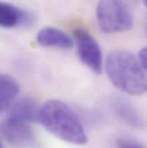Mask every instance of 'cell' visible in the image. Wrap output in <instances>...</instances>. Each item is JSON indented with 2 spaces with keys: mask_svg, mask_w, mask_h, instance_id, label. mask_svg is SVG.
<instances>
[{
  "mask_svg": "<svg viewBox=\"0 0 147 148\" xmlns=\"http://www.w3.org/2000/svg\"><path fill=\"white\" fill-rule=\"evenodd\" d=\"M19 90V84L15 78L6 74H0V113L13 103Z\"/></svg>",
  "mask_w": 147,
  "mask_h": 148,
  "instance_id": "cell-10",
  "label": "cell"
},
{
  "mask_svg": "<svg viewBox=\"0 0 147 148\" xmlns=\"http://www.w3.org/2000/svg\"><path fill=\"white\" fill-rule=\"evenodd\" d=\"M114 109L117 114L129 126L136 128H141L144 126V121L137 109L128 100L123 97H118L114 100Z\"/></svg>",
  "mask_w": 147,
  "mask_h": 148,
  "instance_id": "cell-9",
  "label": "cell"
},
{
  "mask_svg": "<svg viewBox=\"0 0 147 148\" xmlns=\"http://www.w3.org/2000/svg\"><path fill=\"white\" fill-rule=\"evenodd\" d=\"M137 59L139 60V62L140 63V65L142 66V67L146 71L147 67V50L146 47H143L138 53L137 55Z\"/></svg>",
  "mask_w": 147,
  "mask_h": 148,
  "instance_id": "cell-12",
  "label": "cell"
},
{
  "mask_svg": "<svg viewBox=\"0 0 147 148\" xmlns=\"http://www.w3.org/2000/svg\"><path fill=\"white\" fill-rule=\"evenodd\" d=\"M74 38L81 62L95 73H102L103 53L95 38L82 28H77L74 30Z\"/></svg>",
  "mask_w": 147,
  "mask_h": 148,
  "instance_id": "cell-4",
  "label": "cell"
},
{
  "mask_svg": "<svg viewBox=\"0 0 147 148\" xmlns=\"http://www.w3.org/2000/svg\"><path fill=\"white\" fill-rule=\"evenodd\" d=\"M32 20L27 12L11 3L0 1V27L12 29L19 25L30 24Z\"/></svg>",
  "mask_w": 147,
  "mask_h": 148,
  "instance_id": "cell-8",
  "label": "cell"
},
{
  "mask_svg": "<svg viewBox=\"0 0 147 148\" xmlns=\"http://www.w3.org/2000/svg\"><path fill=\"white\" fill-rule=\"evenodd\" d=\"M96 19L100 29L107 34L128 31L133 27L132 13L123 0H100Z\"/></svg>",
  "mask_w": 147,
  "mask_h": 148,
  "instance_id": "cell-3",
  "label": "cell"
},
{
  "mask_svg": "<svg viewBox=\"0 0 147 148\" xmlns=\"http://www.w3.org/2000/svg\"><path fill=\"white\" fill-rule=\"evenodd\" d=\"M0 148H4L3 145V143L1 142V140H0Z\"/></svg>",
  "mask_w": 147,
  "mask_h": 148,
  "instance_id": "cell-13",
  "label": "cell"
},
{
  "mask_svg": "<svg viewBox=\"0 0 147 148\" xmlns=\"http://www.w3.org/2000/svg\"><path fill=\"white\" fill-rule=\"evenodd\" d=\"M39 122L47 132L63 141L77 146L88 143L87 134L78 117L60 100H49L40 108Z\"/></svg>",
  "mask_w": 147,
  "mask_h": 148,
  "instance_id": "cell-1",
  "label": "cell"
},
{
  "mask_svg": "<svg viewBox=\"0 0 147 148\" xmlns=\"http://www.w3.org/2000/svg\"><path fill=\"white\" fill-rule=\"evenodd\" d=\"M7 119L20 121L27 123L39 122L40 106L31 97H23L10 106Z\"/></svg>",
  "mask_w": 147,
  "mask_h": 148,
  "instance_id": "cell-6",
  "label": "cell"
},
{
  "mask_svg": "<svg viewBox=\"0 0 147 148\" xmlns=\"http://www.w3.org/2000/svg\"><path fill=\"white\" fill-rule=\"evenodd\" d=\"M116 146L118 148H146L136 140L125 138H118L116 140Z\"/></svg>",
  "mask_w": 147,
  "mask_h": 148,
  "instance_id": "cell-11",
  "label": "cell"
},
{
  "mask_svg": "<svg viewBox=\"0 0 147 148\" xmlns=\"http://www.w3.org/2000/svg\"><path fill=\"white\" fill-rule=\"evenodd\" d=\"M36 41L41 47L59 49H70L74 45L72 38L67 33L53 27L41 29L37 34Z\"/></svg>",
  "mask_w": 147,
  "mask_h": 148,
  "instance_id": "cell-7",
  "label": "cell"
},
{
  "mask_svg": "<svg viewBox=\"0 0 147 148\" xmlns=\"http://www.w3.org/2000/svg\"><path fill=\"white\" fill-rule=\"evenodd\" d=\"M7 142L16 148H40L41 144L29 123L7 119L0 127Z\"/></svg>",
  "mask_w": 147,
  "mask_h": 148,
  "instance_id": "cell-5",
  "label": "cell"
},
{
  "mask_svg": "<svg viewBox=\"0 0 147 148\" xmlns=\"http://www.w3.org/2000/svg\"><path fill=\"white\" fill-rule=\"evenodd\" d=\"M105 70L113 84L120 90L133 96L146 91V71L132 53L122 49L112 51L106 59Z\"/></svg>",
  "mask_w": 147,
  "mask_h": 148,
  "instance_id": "cell-2",
  "label": "cell"
}]
</instances>
